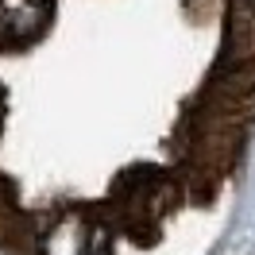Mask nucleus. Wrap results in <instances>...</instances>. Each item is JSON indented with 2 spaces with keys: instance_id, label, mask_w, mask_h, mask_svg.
I'll list each match as a JSON object with an SVG mask.
<instances>
[{
  "instance_id": "f257e3e1",
  "label": "nucleus",
  "mask_w": 255,
  "mask_h": 255,
  "mask_svg": "<svg viewBox=\"0 0 255 255\" xmlns=\"http://www.w3.org/2000/svg\"><path fill=\"white\" fill-rule=\"evenodd\" d=\"M47 27V0H0V43H31Z\"/></svg>"
}]
</instances>
